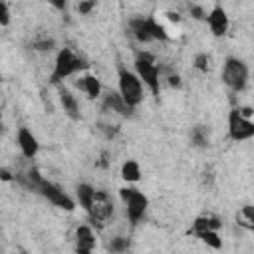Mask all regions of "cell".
I'll use <instances>...</instances> for the list:
<instances>
[{
  "label": "cell",
  "mask_w": 254,
  "mask_h": 254,
  "mask_svg": "<svg viewBox=\"0 0 254 254\" xmlns=\"http://www.w3.org/2000/svg\"><path fill=\"white\" fill-rule=\"evenodd\" d=\"M10 22V12H8V6L4 2H0V26H8Z\"/></svg>",
  "instance_id": "cell-28"
},
{
  "label": "cell",
  "mask_w": 254,
  "mask_h": 254,
  "mask_svg": "<svg viewBox=\"0 0 254 254\" xmlns=\"http://www.w3.org/2000/svg\"><path fill=\"white\" fill-rule=\"evenodd\" d=\"M135 69L139 73V79H143L147 83V87L151 89L153 95H159V67L155 65V58L147 52L137 54L135 60Z\"/></svg>",
  "instance_id": "cell-4"
},
{
  "label": "cell",
  "mask_w": 254,
  "mask_h": 254,
  "mask_svg": "<svg viewBox=\"0 0 254 254\" xmlns=\"http://www.w3.org/2000/svg\"><path fill=\"white\" fill-rule=\"evenodd\" d=\"M0 179L6 181V183H10V181H14V175L8 169H0Z\"/></svg>",
  "instance_id": "cell-31"
},
{
  "label": "cell",
  "mask_w": 254,
  "mask_h": 254,
  "mask_svg": "<svg viewBox=\"0 0 254 254\" xmlns=\"http://www.w3.org/2000/svg\"><path fill=\"white\" fill-rule=\"evenodd\" d=\"M119 194H121L123 202L127 204V216H129L131 224H137L147 210V204H149L147 196L137 189H121Z\"/></svg>",
  "instance_id": "cell-6"
},
{
  "label": "cell",
  "mask_w": 254,
  "mask_h": 254,
  "mask_svg": "<svg viewBox=\"0 0 254 254\" xmlns=\"http://www.w3.org/2000/svg\"><path fill=\"white\" fill-rule=\"evenodd\" d=\"M169 85H171V87H181V77H179L177 73H171V75H169Z\"/></svg>",
  "instance_id": "cell-30"
},
{
  "label": "cell",
  "mask_w": 254,
  "mask_h": 254,
  "mask_svg": "<svg viewBox=\"0 0 254 254\" xmlns=\"http://www.w3.org/2000/svg\"><path fill=\"white\" fill-rule=\"evenodd\" d=\"M236 222H238L240 226H244L246 230H252V228H254V208H252L250 204L242 206V208L238 210V214H236Z\"/></svg>",
  "instance_id": "cell-17"
},
{
  "label": "cell",
  "mask_w": 254,
  "mask_h": 254,
  "mask_svg": "<svg viewBox=\"0 0 254 254\" xmlns=\"http://www.w3.org/2000/svg\"><path fill=\"white\" fill-rule=\"evenodd\" d=\"M87 65H89V64H87L83 58H79L77 54H73L71 48H62V50L58 52L56 65H54V71H52V75H50V81H52V83H60L62 79L69 77V75L75 73V71L85 69Z\"/></svg>",
  "instance_id": "cell-2"
},
{
  "label": "cell",
  "mask_w": 254,
  "mask_h": 254,
  "mask_svg": "<svg viewBox=\"0 0 254 254\" xmlns=\"http://www.w3.org/2000/svg\"><path fill=\"white\" fill-rule=\"evenodd\" d=\"M220 220L216 218V216H198V218H194V222H192V232H202V230H218L220 228Z\"/></svg>",
  "instance_id": "cell-16"
},
{
  "label": "cell",
  "mask_w": 254,
  "mask_h": 254,
  "mask_svg": "<svg viewBox=\"0 0 254 254\" xmlns=\"http://www.w3.org/2000/svg\"><path fill=\"white\" fill-rule=\"evenodd\" d=\"M97 127H99V131H101V133H103V135H105L107 139H113V137H115V135L119 133V127H117V125H109V123H99Z\"/></svg>",
  "instance_id": "cell-26"
},
{
  "label": "cell",
  "mask_w": 254,
  "mask_h": 254,
  "mask_svg": "<svg viewBox=\"0 0 254 254\" xmlns=\"http://www.w3.org/2000/svg\"><path fill=\"white\" fill-rule=\"evenodd\" d=\"M129 30L133 32V36H135L139 42H151V36H149L147 20H145V18H133V20L129 22Z\"/></svg>",
  "instance_id": "cell-15"
},
{
  "label": "cell",
  "mask_w": 254,
  "mask_h": 254,
  "mask_svg": "<svg viewBox=\"0 0 254 254\" xmlns=\"http://www.w3.org/2000/svg\"><path fill=\"white\" fill-rule=\"evenodd\" d=\"M89 216L97 222H105L111 214H113V200L107 192L103 190H95L93 198H91V204H89Z\"/></svg>",
  "instance_id": "cell-8"
},
{
  "label": "cell",
  "mask_w": 254,
  "mask_h": 254,
  "mask_svg": "<svg viewBox=\"0 0 254 254\" xmlns=\"http://www.w3.org/2000/svg\"><path fill=\"white\" fill-rule=\"evenodd\" d=\"M28 189L40 192L42 196H46L50 202H54L56 206H60L64 210H73V200L58 185H54L48 179H44L38 169H30L28 171Z\"/></svg>",
  "instance_id": "cell-1"
},
{
  "label": "cell",
  "mask_w": 254,
  "mask_h": 254,
  "mask_svg": "<svg viewBox=\"0 0 254 254\" xmlns=\"http://www.w3.org/2000/svg\"><path fill=\"white\" fill-rule=\"evenodd\" d=\"M93 194H95V190H93L91 185H87V183L77 185V198H79V204H81L85 210H89V204H91Z\"/></svg>",
  "instance_id": "cell-20"
},
{
  "label": "cell",
  "mask_w": 254,
  "mask_h": 254,
  "mask_svg": "<svg viewBox=\"0 0 254 254\" xmlns=\"http://www.w3.org/2000/svg\"><path fill=\"white\" fill-rule=\"evenodd\" d=\"M60 101L64 105V111L71 117V119H79V105L75 101V97L65 89V87H60Z\"/></svg>",
  "instance_id": "cell-14"
},
{
  "label": "cell",
  "mask_w": 254,
  "mask_h": 254,
  "mask_svg": "<svg viewBox=\"0 0 254 254\" xmlns=\"http://www.w3.org/2000/svg\"><path fill=\"white\" fill-rule=\"evenodd\" d=\"M194 67H196L198 71H208V67H210V58H208L206 54H196V56H194Z\"/></svg>",
  "instance_id": "cell-24"
},
{
  "label": "cell",
  "mask_w": 254,
  "mask_h": 254,
  "mask_svg": "<svg viewBox=\"0 0 254 254\" xmlns=\"http://www.w3.org/2000/svg\"><path fill=\"white\" fill-rule=\"evenodd\" d=\"M75 8H77V12H81V14H89V12L95 8V2H93V0H91V2H79Z\"/></svg>",
  "instance_id": "cell-29"
},
{
  "label": "cell",
  "mask_w": 254,
  "mask_h": 254,
  "mask_svg": "<svg viewBox=\"0 0 254 254\" xmlns=\"http://www.w3.org/2000/svg\"><path fill=\"white\" fill-rule=\"evenodd\" d=\"M147 20V30H149V36H151V40H169V34H167V30L153 18V16H149V18H145Z\"/></svg>",
  "instance_id": "cell-18"
},
{
  "label": "cell",
  "mask_w": 254,
  "mask_h": 254,
  "mask_svg": "<svg viewBox=\"0 0 254 254\" xmlns=\"http://www.w3.org/2000/svg\"><path fill=\"white\" fill-rule=\"evenodd\" d=\"M32 48H34V50H40V52H50V50L54 48V40H52V38L36 40V42H32Z\"/></svg>",
  "instance_id": "cell-25"
},
{
  "label": "cell",
  "mask_w": 254,
  "mask_h": 254,
  "mask_svg": "<svg viewBox=\"0 0 254 254\" xmlns=\"http://www.w3.org/2000/svg\"><path fill=\"white\" fill-rule=\"evenodd\" d=\"M75 87H79L81 91H85V95H87L89 99H95V97H99V93H101V83H99V79H97L95 75L79 77V79L75 81Z\"/></svg>",
  "instance_id": "cell-12"
},
{
  "label": "cell",
  "mask_w": 254,
  "mask_h": 254,
  "mask_svg": "<svg viewBox=\"0 0 254 254\" xmlns=\"http://www.w3.org/2000/svg\"><path fill=\"white\" fill-rule=\"evenodd\" d=\"M167 16H169L171 22H179V20H181V16H179L177 12H167Z\"/></svg>",
  "instance_id": "cell-32"
},
{
  "label": "cell",
  "mask_w": 254,
  "mask_h": 254,
  "mask_svg": "<svg viewBox=\"0 0 254 254\" xmlns=\"http://www.w3.org/2000/svg\"><path fill=\"white\" fill-rule=\"evenodd\" d=\"M206 20H208V26H210L214 36H224L226 34V30H228V16H226L222 6L216 4L212 8V12L206 14Z\"/></svg>",
  "instance_id": "cell-9"
},
{
  "label": "cell",
  "mask_w": 254,
  "mask_h": 254,
  "mask_svg": "<svg viewBox=\"0 0 254 254\" xmlns=\"http://www.w3.org/2000/svg\"><path fill=\"white\" fill-rule=\"evenodd\" d=\"M75 254H91V252H87V250H75Z\"/></svg>",
  "instance_id": "cell-34"
},
{
  "label": "cell",
  "mask_w": 254,
  "mask_h": 254,
  "mask_svg": "<svg viewBox=\"0 0 254 254\" xmlns=\"http://www.w3.org/2000/svg\"><path fill=\"white\" fill-rule=\"evenodd\" d=\"M56 8H65V2H54Z\"/></svg>",
  "instance_id": "cell-33"
},
{
  "label": "cell",
  "mask_w": 254,
  "mask_h": 254,
  "mask_svg": "<svg viewBox=\"0 0 254 254\" xmlns=\"http://www.w3.org/2000/svg\"><path fill=\"white\" fill-rule=\"evenodd\" d=\"M75 248L77 250H87L91 252L95 248V236L89 226H79L75 230Z\"/></svg>",
  "instance_id": "cell-13"
},
{
  "label": "cell",
  "mask_w": 254,
  "mask_h": 254,
  "mask_svg": "<svg viewBox=\"0 0 254 254\" xmlns=\"http://www.w3.org/2000/svg\"><path fill=\"white\" fill-rule=\"evenodd\" d=\"M204 244H208L210 248H214V250H218L220 246H222V240L218 238V232H214V230H202V232H194Z\"/></svg>",
  "instance_id": "cell-22"
},
{
  "label": "cell",
  "mask_w": 254,
  "mask_h": 254,
  "mask_svg": "<svg viewBox=\"0 0 254 254\" xmlns=\"http://www.w3.org/2000/svg\"><path fill=\"white\" fill-rule=\"evenodd\" d=\"M103 109H111V111H115V113H119V115H125V117H131L133 115V107H129L125 101H123V97L119 95V93H107L105 95V99H103Z\"/></svg>",
  "instance_id": "cell-10"
},
{
  "label": "cell",
  "mask_w": 254,
  "mask_h": 254,
  "mask_svg": "<svg viewBox=\"0 0 254 254\" xmlns=\"http://www.w3.org/2000/svg\"><path fill=\"white\" fill-rule=\"evenodd\" d=\"M121 177H123L127 183H135V181H139V179H141V169H139V165H137L135 161H127V163H123V167H121Z\"/></svg>",
  "instance_id": "cell-19"
},
{
  "label": "cell",
  "mask_w": 254,
  "mask_h": 254,
  "mask_svg": "<svg viewBox=\"0 0 254 254\" xmlns=\"http://www.w3.org/2000/svg\"><path fill=\"white\" fill-rule=\"evenodd\" d=\"M228 133H230V139H234V141L250 139L254 135V123L240 117L238 109H232L228 115Z\"/></svg>",
  "instance_id": "cell-7"
},
{
  "label": "cell",
  "mask_w": 254,
  "mask_h": 254,
  "mask_svg": "<svg viewBox=\"0 0 254 254\" xmlns=\"http://www.w3.org/2000/svg\"><path fill=\"white\" fill-rule=\"evenodd\" d=\"M189 10H190V16H192V18H196V20H206V12H204L200 6L192 4V6H189Z\"/></svg>",
  "instance_id": "cell-27"
},
{
  "label": "cell",
  "mask_w": 254,
  "mask_h": 254,
  "mask_svg": "<svg viewBox=\"0 0 254 254\" xmlns=\"http://www.w3.org/2000/svg\"><path fill=\"white\" fill-rule=\"evenodd\" d=\"M129 246H131L129 238H125V236H115V238L109 242V252H113V254H123V252L129 250Z\"/></svg>",
  "instance_id": "cell-23"
},
{
  "label": "cell",
  "mask_w": 254,
  "mask_h": 254,
  "mask_svg": "<svg viewBox=\"0 0 254 254\" xmlns=\"http://www.w3.org/2000/svg\"><path fill=\"white\" fill-rule=\"evenodd\" d=\"M190 141H192L194 147H200V149L208 147V133H206V129L200 127V125L194 127V129L190 131Z\"/></svg>",
  "instance_id": "cell-21"
},
{
  "label": "cell",
  "mask_w": 254,
  "mask_h": 254,
  "mask_svg": "<svg viewBox=\"0 0 254 254\" xmlns=\"http://www.w3.org/2000/svg\"><path fill=\"white\" fill-rule=\"evenodd\" d=\"M222 79L232 91H242L248 79V67L244 62L238 58H226L224 69H222Z\"/></svg>",
  "instance_id": "cell-5"
},
{
  "label": "cell",
  "mask_w": 254,
  "mask_h": 254,
  "mask_svg": "<svg viewBox=\"0 0 254 254\" xmlns=\"http://www.w3.org/2000/svg\"><path fill=\"white\" fill-rule=\"evenodd\" d=\"M18 145H20L24 157H28V159H32V157L38 153V141H36V137H34L26 127H22V129L18 131Z\"/></svg>",
  "instance_id": "cell-11"
},
{
  "label": "cell",
  "mask_w": 254,
  "mask_h": 254,
  "mask_svg": "<svg viewBox=\"0 0 254 254\" xmlns=\"http://www.w3.org/2000/svg\"><path fill=\"white\" fill-rule=\"evenodd\" d=\"M119 95L129 107H135L143 99V89H141V79L127 71L123 65H119Z\"/></svg>",
  "instance_id": "cell-3"
}]
</instances>
